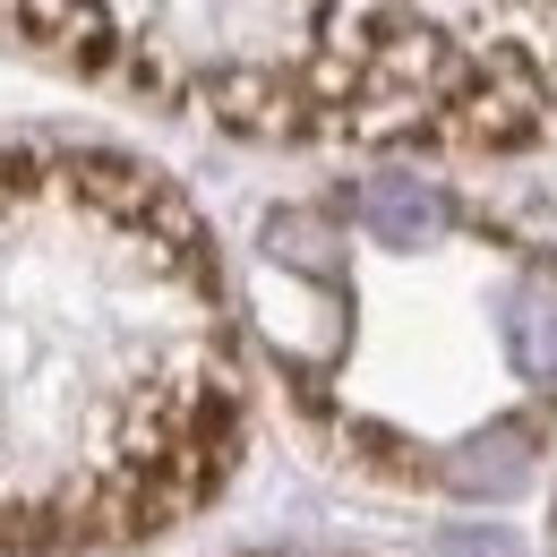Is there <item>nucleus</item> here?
<instances>
[{"mask_svg":"<svg viewBox=\"0 0 557 557\" xmlns=\"http://www.w3.org/2000/svg\"><path fill=\"white\" fill-rule=\"evenodd\" d=\"M26 377H44L61 541L129 549L189 515L240 437L207 232L95 146H0V557H17Z\"/></svg>","mask_w":557,"mask_h":557,"instance_id":"obj_1","label":"nucleus"},{"mask_svg":"<svg viewBox=\"0 0 557 557\" xmlns=\"http://www.w3.org/2000/svg\"><path fill=\"white\" fill-rule=\"evenodd\" d=\"M360 223L386 240V249H429V240H446V189L437 181H420V172H369L360 181Z\"/></svg>","mask_w":557,"mask_h":557,"instance_id":"obj_2","label":"nucleus"},{"mask_svg":"<svg viewBox=\"0 0 557 557\" xmlns=\"http://www.w3.org/2000/svg\"><path fill=\"white\" fill-rule=\"evenodd\" d=\"M437 481L455 488V497H515V488L532 481V429H523V420H488V429H472L463 446H446Z\"/></svg>","mask_w":557,"mask_h":557,"instance_id":"obj_3","label":"nucleus"},{"mask_svg":"<svg viewBox=\"0 0 557 557\" xmlns=\"http://www.w3.org/2000/svg\"><path fill=\"white\" fill-rule=\"evenodd\" d=\"M506 360L532 386H557V267L515 275V292H506Z\"/></svg>","mask_w":557,"mask_h":557,"instance_id":"obj_4","label":"nucleus"}]
</instances>
